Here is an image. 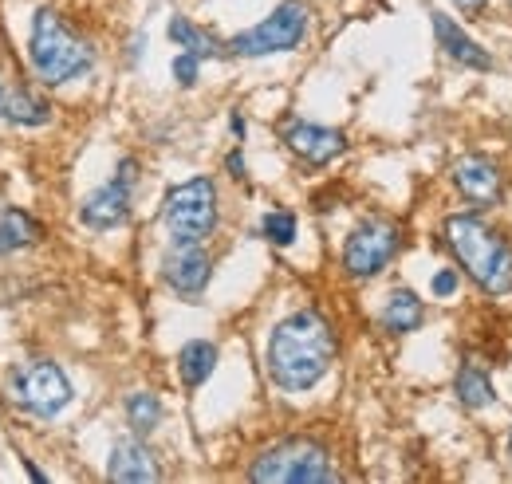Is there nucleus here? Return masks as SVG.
<instances>
[{"label":"nucleus","mask_w":512,"mask_h":484,"mask_svg":"<svg viewBox=\"0 0 512 484\" xmlns=\"http://www.w3.org/2000/svg\"><path fill=\"white\" fill-rule=\"evenodd\" d=\"M233 134L245 138V119H241V115H233Z\"/></svg>","instance_id":"nucleus-26"},{"label":"nucleus","mask_w":512,"mask_h":484,"mask_svg":"<svg viewBox=\"0 0 512 484\" xmlns=\"http://www.w3.org/2000/svg\"><path fill=\"white\" fill-rule=\"evenodd\" d=\"M335 331L320 311L304 307L296 315H288L284 323H276L272 339H268V374L280 390L288 394H304L320 382L335 363Z\"/></svg>","instance_id":"nucleus-1"},{"label":"nucleus","mask_w":512,"mask_h":484,"mask_svg":"<svg viewBox=\"0 0 512 484\" xmlns=\"http://www.w3.org/2000/svg\"><path fill=\"white\" fill-rule=\"evenodd\" d=\"M170 40H174L182 52H193L197 60H217V56H225L221 44H217L209 32H201L186 16H174V20H170Z\"/></svg>","instance_id":"nucleus-20"},{"label":"nucleus","mask_w":512,"mask_h":484,"mask_svg":"<svg viewBox=\"0 0 512 484\" xmlns=\"http://www.w3.org/2000/svg\"><path fill=\"white\" fill-rule=\"evenodd\" d=\"M28 60L40 83L48 87H64L71 79L87 75L95 67L91 44H83L52 8H40L32 20V44H28Z\"/></svg>","instance_id":"nucleus-3"},{"label":"nucleus","mask_w":512,"mask_h":484,"mask_svg":"<svg viewBox=\"0 0 512 484\" xmlns=\"http://www.w3.org/2000/svg\"><path fill=\"white\" fill-rule=\"evenodd\" d=\"M107 477L119 484H146V481H158L162 469H158L154 453H150L142 441H119V445L111 449Z\"/></svg>","instance_id":"nucleus-14"},{"label":"nucleus","mask_w":512,"mask_h":484,"mask_svg":"<svg viewBox=\"0 0 512 484\" xmlns=\"http://www.w3.org/2000/svg\"><path fill=\"white\" fill-rule=\"evenodd\" d=\"M383 327L390 335H406V331H418L422 319H426V303L418 300L410 288H394L383 303Z\"/></svg>","instance_id":"nucleus-15"},{"label":"nucleus","mask_w":512,"mask_h":484,"mask_svg":"<svg viewBox=\"0 0 512 484\" xmlns=\"http://www.w3.org/2000/svg\"><path fill=\"white\" fill-rule=\"evenodd\" d=\"M260 233H264V241L288 248V244L296 241V213H288V209H272V213L264 217Z\"/></svg>","instance_id":"nucleus-22"},{"label":"nucleus","mask_w":512,"mask_h":484,"mask_svg":"<svg viewBox=\"0 0 512 484\" xmlns=\"http://www.w3.org/2000/svg\"><path fill=\"white\" fill-rule=\"evenodd\" d=\"M197 56H193V52H182V56H178V60H174V79H178V83H182V87H193V83H197Z\"/></svg>","instance_id":"nucleus-23"},{"label":"nucleus","mask_w":512,"mask_h":484,"mask_svg":"<svg viewBox=\"0 0 512 484\" xmlns=\"http://www.w3.org/2000/svg\"><path fill=\"white\" fill-rule=\"evenodd\" d=\"M398 248H402L398 225H390L383 217H371V221H363L347 237V244H343V268L355 280H371V276H379L386 264L394 260Z\"/></svg>","instance_id":"nucleus-8"},{"label":"nucleus","mask_w":512,"mask_h":484,"mask_svg":"<svg viewBox=\"0 0 512 484\" xmlns=\"http://www.w3.org/2000/svg\"><path fill=\"white\" fill-rule=\"evenodd\" d=\"M430 20H434V36H438V48L446 52L453 63H461V67H473V71H493V56L473 40V36H465L453 20H449L446 12H430Z\"/></svg>","instance_id":"nucleus-13"},{"label":"nucleus","mask_w":512,"mask_h":484,"mask_svg":"<svg viewBox=\"0 0 512 484\" xmlns=\"http://www.w3.org/2000/svg\"><path fill=\"white\" fill-rule=\"evenodd\" d=\"M446 244L465 268V276L489 292V296H509L512 292V248L509 241L489 229L473 213H453L446 221Z\"/></svg>","instance_id":"nucleus-2"},{"label":"nucleus","mask_w":512,"mask_h":484,"mask_svg":"<svg viewBox=\"0 0 512 484\" xmlns=\"http://www.w3.org/2000/svg\"><path fill=\"white\" fill-rule=\"evenodd\" d=\"M127 422H130L134 433H150V429H158V422H162V402H158L154 394H146V390L130 394L127 398Z\"/></svg>","instance_id":"nucleus-21"},{"label":"nucleus","mask_w":512,"mask_h":484,"mask_svg":"<svg viewBox=\"0 0 512 484\" xmlns=\"http://www.w3.org/2000/svg\"><path fill=\"white\" fill-rule=\"evenodd\" d=\"M0 115L16 126H44L52 119V107L44 99H36L32 91L16 87V91H4V103H0Z\"/></svg>","instance_id":"nucleus-19"},{"label":"nucleus","mask_w":512,"mask_h":484,"mask_svg":"<svg viewBox=\"0 0 512 484\" xmlns=\"http://www.w3.org/2000/svg\"><path fill=\"white\" fill-rule=\"evenodd\" d=\"M453 292H457V272L442 268V272L434 276V296H453Z\"/></svg>","instance_id":"nucleus-24"},{"label":"nucleus","mask_w":512,"mask_h":484,"mask_svg":"<svg viewBox=\"0 0 512 484\" xmlns=\"http://www.w3.org/2000/svg\"><path fill=\"white\" fill-rule=\"evenodd\" d=\"M40 241V221L24 209H4L0 213V256L8 252H20L28 244Z\"/></svg>","instance_id":"nucleus-17"},{"label":"nucleus","mask_w":512,"mask_h":484,"mask_svg":"<svg viewBox=\"0 0 512 484\" xmlns=\"http://www.w3.org/2000/svg\"><path fill=\"white\" fill-rule=\"evenodd\" d=\"M453 185H457V193L469 197L473 205H497L501 193H505L501 170H497L493 162L477 158V154H469V158H461V162L453 166Z\"/></svg>","instance_id":"nucleus-12"},{"label":"nucleus","mask_w":512,"mask_h":484,"mask_svg":"<svg viewBox=\"0 0 512 484\" xmlns=\"http://www.w3.org/2000/svg\"><path fill=\"white\" fill-rule=\"evenodd\" d=\"M12 398L36 418H56L71 402V382L56 363H24L12 374Z\"/></svg>","instance_id":"nucleus-7"},{"label":"nucleus","mask_w":512,"mask_h":484,"mask_svg":"<svg viewBox=\"0 0 512 484\" xmlns=\"http://www.w3.org/2000/svg\"><path fill=\"white\" fill-rule=\"evenodd\" d=\"M453 394H457V402H461L465 410H485V406L497 398L493 378H489L477 363H465L461 370H457V378H453Z\"/></svg>","instance_id":"nucleus-16"},{"label":"nucleus","mask_w":512,"mask_h":484,"mask_svg":"<svg viewBox=\"0 0 512 484\" xmlns=\"http://www.w3.org/2000/svg\"><path fill=\"white\" fill-rule=\"evenodd\" d=\"M453 4H461V8H481L485 0H453Z\"/></svg>","instance_id":"nucleus-27"},{"label":"nucleus","mask_w":512,"mask_h":484,"mask_svg":"<svg viewBox=\"0 0 512 484\" xmlns=\"http://www.w3.org/2000/svg\"><path fill=\"white\" fill-rule=\"evenodd\" d=\"M509 461H512V437H509Z\"/></svg>","instance_id":"nucleus-28"},{"label":"nucleus","mask_w":512,"mask_h":484,"mask_svg":"<svg viewBox=\"0 0 512 484\" xmlns=\"http://www.w3.org/2000/svg\"><path fill=\"white\" fill-rule=\"evenodd\" d=\"M256 484H331L339 481V473L331 469V457L320 441L312 437H288L276 441L272 449H264L253 461Z\"/></svg>","instance_id":"nucleus-4"},{"label":"nucleus","mask_w":512,"mask_h":484,"mask_svg":"<svg viewBox=\"0 0 512 484\" xmlns=\"http://www.w3.org/2000/svg\"><path fill=\"white\" fill-rule=\"evenodd\" d=\"M0 103H4V91H0Z\"/></svg>","instance_id":"nucleus-29"},{"label":"nucleus","mask_w":512,"mask_h":484,"mask_svg":"<svg viewBox=\"0 0 512 484\" xmlns=\"http://www.w3.org/2000/svg\"><path fill=\"white\" fill-rule=\"evenodd\" d=\"M162 225L174 241H209L217 229V185L209 178L174 185L162 201Z\"/></svg>","instance_id":"nucleus-6"},{"label":"nucleus","mask_w":512,"mask_h":484,"mask_svg":"<svg viewBox=\"0 0 512 484\" xmlns=\"http://www.w3.org/2000/svg\"><path fill=\"white\" fill-rule=\"evenodd\" d=\"M134 174H138L134 158L119 162L115 178H111L107 185H99V189H95V193H91V197L79 205V221H83L87 229H95V233H107V229L127 225L130 193H134Z\"/></svg>","instance_id":"nucleus-9"},{"label":"nucleus","mask_w":512,"mask_h":484,"mask_svg":"<svg viewBox=\"0 0 512 484\" xmlns=\"http://www.w3.org/2000/svg\"><path fill=\"white\" fill-rule=\"evenodd\" d=\"M308 36V4L304 0H284L276 4L256 28L233 36L225 44V52L245 56V60H260V56H276V52H292L300 48Z\"/></svg>","instance_id":"nucleus-5"},{"label":"nucleus","mask_w":512,"mask_h":484,"mask_svg":"<svg viewBox=\"0 0 512 484\" xmlns=\"http://www.w3.org/2000/svg\"><path fill=\"white\" fill-rule=\"evenodd\" d=\"M213 366H217V347L205 343V339H193V343H186V347L178 351V374H182V382H186L190 390H197L201 382H209Z\"/></svg>","instance_id":"nucleus-18"},{"label":"nucleus","mask_w":512,"mask_h":484,"mask_svg":"<svg viewBox=\"0 0 512 484\" xmlns=\"http://www.w3.org/2000/svg\"><path fill=\"white\" fill-rule=\"evenodd\" d=\"M162 276H166V284L178 296H190L193 300V296L205 292V284L213 276V260H209V252L197 241H174V248L162 260Z\"/></svg>","instance_id":"nucleus-10"},{"label":"nucleus","mask_w":512,"mask_h":484,"mask_svg":"<svg viewBox=\"0 0 512 484\" xmlns=\"http://www.w3.org/2000/svg\"><path fill=\"white\" fill-rule=\"evenodd\" d=\"M229 170H233L237 178H245V158H241V154H229Z\"/></svg>","instance_id":"nucleus-25"},{"label":"nucleus","mask_w":512,"mask_h":484,"mask_svg":"<svg viewBox=\"0 0 512 484\" xmlns=\"http://www.w3.org/2000/svg\"><path fill=\"white\" fill-rule=\"evenodd\" d=\"M280 134H284V146L296 158H304L308 166H327L347 150V138L339 130H327V126H316V122L304 119H288L280 126Z\"/></svg>","instance_id":"nucleus-11"}]
</instances>
